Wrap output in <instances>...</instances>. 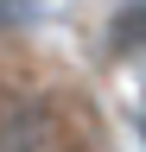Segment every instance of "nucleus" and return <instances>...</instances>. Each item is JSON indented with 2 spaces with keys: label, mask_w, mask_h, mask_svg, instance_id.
Wrapping results in <instances>:
<instances>
[{
  "label": "nucleus",
  "mask_w": 146,
  "mask_h": 152,
  "mask_svg": "<svg viewBox=\"0 0 146 152\" xmlns=\"http://www.w3.org/2000/svg\"><path fill=\"white\" fill-rule=\"evenodd\" d=\"M0 152H57V114L45 102H13L0 114Z\"/></svg>",
  "instance_id": "1"
},
{
  "label": "nucleus",
  "mask_w": 146,
  "mask_h": 152,
  "mask_svg": "<svg viewBox=\"0 0 146 152\" xmlns=\"http://www.w3.org/2000/svg\"><path fill=\"white\" fill-rule=\"evenodd\" d=\"M114 51H146V0H134L114 19Z\"/></svg>",
  "instance_id": "2"
}]
</instances>
